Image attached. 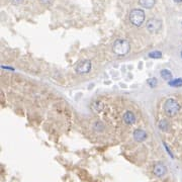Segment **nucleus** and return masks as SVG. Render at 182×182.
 I'll list each match as a JSON object with an SVG mask.
<instances>
[{"label":"nucleus","mask_w":182,"mask_h":182,"mask_svg":"<svg viewBox=\"0 0 182 182\" xmlns=\"http://www.w3.org/2000/svg\"><path fill=\"white\" fill-rule=\"evenodd\" d=\"M131 50V45L129 42L127 41V40H122L119 39L117 40L114 42H113L112 46V51L115 55L117 56H124L127 55V53Z\"/></svg>","instance_id":"1"},{"label":"nucleus","mask_w":182,"mask_h":182,"mask_svg":"<svg viewBox=\"0 0 182 182\" xmlns=\"http://www.w3.org/2000/svg\"><path fill=\"white\" fill-rule=\"evenodd\" d=\"M164 110L166 112L167 115L169 117H174L180 110V105L177 102L175 99L173 98H169L166 100V102L164 103Z\"/></svg>","instance_id":"2"},{"label":"nucleus","mask_w":182,"mask_h":182,"mask_svg":"<svg viewBox=\"0 0 182 182\" xmlns=\"http://www.w3.org/2000/svg\"><path fill=\"white\" fill-rule=\"evenodd\" d=\"M129 21L135 27H141L145 21V12L142 9H133L129 13Z\"/></svg>","instance_id":"3"},{"label":"nucleus","mask_w":182,"mask_h":182,"mask_svg":"<svg viewBox=\"0 0 182 182\" xmlns=\"http://www.w3.org/2000/svg\"><path fill=\"white\" fill-rule=\"evenodd\" d=\"M147 27L148 32H151V34H155V32H158L162 27V22L161 20L157 19V18H151L147 21Z\"/></svg>","instance_id":"4"},{"label":"nucleus","mask_w":182,"mask_h":182,"mask_svg":"<svg viewBox=\"0 0 182 182\" xmlns=\"http://www.w3.org/2000/svg\"><path fill=\"white\" fill-rule=\"evenodd\" d=\"M91 70V62L89 60H84L80 62L76 67V72L78 74H87Z\"/></svg>","instance_id":"5"},{"label":"nucleus","mask_w":182,"mask_h":182,"mask_svg":"<svg viewBox=\"0 0 182 182\" xmlns=\"http://www.w3.org/2000/svg\"><path fill=\"white\" fill-rule=\"evenodd\" d=\"M166 173H167V168H166V166H165L164 164H162V163H158V164L155 165L154 174L157 177L161 178V177L165 176V174Z\"/></svg>","instance_id":"6"},{"label":"nucleus","mask_w":182,"mask_h":182,"mask_svg":"<svg viewBox=\"0 0 182 182\" xmlns=\"http://www.w3.org/2000/svg\"><path fill=\"white\" fill-rule=\"evenodd\" d=\"M122 119H124V124H127V126H132V124H135L136 122V117L132 112H124V117H122Z\"/></svg>","instance_id":"7"},{"label":"nucleus","mask_w":182,"mask_h":182,"mask_svg":"<svg viewBox=\"0 0 182 182\" xmlns=\"http://www.w3.org/2000/svg\"><path fill=\"white\" fill-rule=\"evenodd\" d=\"M134 139L137 142H144L147 139V133L140 129H136V131L134 132Z\"/></svg>","instance_id":"8"},{"label":"nucleus","mask_w":182,"mask_h":182,"mask_svg":"<svg viewBox=\"0 0 182 182\" xmlns=\"http://www.w3.org/2000/svg\"><path fill=\"white\" fill-rule=\"evenodd\" d=\"M139 3H140V5L143 6L144 8L151 9L154 7L156 0H139Z\"/></svg>","instance_id":"9"},{"label":"nucleus","mask_w":182,"mask_h":182,"mask_svg":"<svg viewBox=\"0 0 182 182\" xmlns=\"http://www.w3.org/2000/svg\"><path fill=\"white\" fill-rule=\"evenodd\" d=\"M172 76H173V75H172L171 71H169V70H167V69H163L161 71V77L164 80H166V81H171Z\"/></svg>","instance_id":"10"},{"label":"nucleus","mask_w":182,"mask_h":182,"mask_svg":"<svg viewBox=\"0 0 182 182\" xmlns=\"http://www.w3.org/2000/svg\"><path fill=\"white\" fill-rule=\"evenodd\" d=\"M169 86L171 87H181L182 86V78H177V79L169 81Z\"/></svg>","instance_id":"11"},{"label":"nucleus","mask_w":182,"mask_h":182,"mask_svg":"<svg viewBox=\"0 0 182 182\" xmlns=\"http://www.w3.org/2000/svg\"><path fill=\"white\" fill-rule=\"evenodd\" d=\"M168 127H169V124H168V122H167V120H165V119L160 120L159 129H161V131H163V132L167 131V129H168Z\"/></svg>","instance_id":"12"},{"label":"nucleus","mask_w":182,"mask_h":182,"mask_svg":"<svg viewBox=\"0 0 182 182\" xmlns=\"http://www.w3.org/2000/svg\"><path fill=\"white\" fill-rule=\"evenodd\" d=\"M149 57L152 59H160L162 57V53L160 51H153L149 53Z\"/></svg>","instance_id":"13"},{"label":"nucleus","mask_w":182,"mask_h":182,"mask_svg":"<svg viewBox=\"0 0 182 182\" xmlns=\"http://www.w3.org/2000/svg\"><path fill=\"white\" fill-rule=\"evenodd\" d=\"M147 83L149 84V86H150V87L154 88V87L157 86L158 81H157V79H156V78H149V79L147 80Z\"/></svg>","instance_id":"14"},{"label":"nucleus","mask_w":182,"mask_h":182,"mask_svg":"<svg viewBox=\"0 0 182 182\" xmlns=\"http://www.w3.org/2000/svg\"><path fill=\"white\" fill-rule=\"evenodd\" d=\"M11 3L14 4V5H19V4H21L23 2V0H10Z\"/></svg>","instance_id":"15"},{"label":"nucleus","mask_w":182,"mask_h":182,"mask_svg":"<svg viewBox=\"0 0 182 182\" xmlns=\"http://www.w3.org/2000/svg\"><path fill=\"white\" fill-rule=\"evenodd\" d=\"M51 1H52V0H41V2H42V3H44V4H48Z\"/></svg>","instance_id":"16"},{"label":"nucleus","mask_w":182,"mask_h":182,"mask_svg":"<svg viewBox=\"0 0 182 182\" xmlns=\"http://www.w3.org/2000/svg\"><path fill=\"white\" fill-rule=\"evenodd\" d=\"M174 1H175L176 3H181V2H182V0H174Z\"/></svg>","instance_id":"17"},{"label":"nucleus","mask_w":182,"mask_h":182,"mask_svg":"<svg viewBox=\"0 0 182 182\" xmlns=\"http://www.w3.org/2000/svg\"><path fill=\"white\" fill-rule=\"evenodd\" d=\"M181 58H182V51H181Z\"/></svg>","instance_id":"18"}]
</instances>
